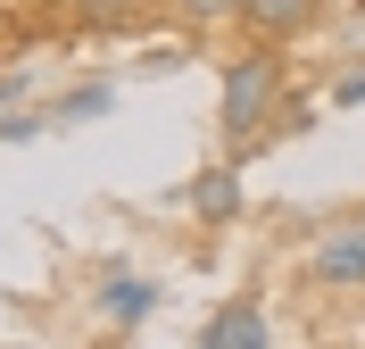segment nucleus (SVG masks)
<instances>
[{
    "instance_id": "nucleus-6",
    "label": "nucleus",
    "mask_w": 365,
    "mask_h": 349,
    "mask_svg": "<svg viewBox=\"0 0 365 349\" xmlns=\"http://www.w3.org/2000/svg\"><path fill=\"white\" fill-rule=\"evenodd\" d=\"M200 349H274L266 308H257V300H225V308L200 325Z\"/></svg>"
},
{
    "instance_id": "nucleus-1",
    "label": "nucleus",
    "mask_w": 365,
    "mask_h": 349,
    "mask_svg": "<svg viewBox=\"0 0 365 349\" xmlns=\"http://www.w3.org/2000/svg\"><path fill=\"white\" fill-rule=\"evenodd\" d=\"M282 100H291V59H282V42L232 50L225 75H216V133H225V158L250 166L257 150H266V125H274Z\"/></svg>"
},
{
    "instance_id": "nucleus-11",
    "label": "nucleus",
    "mask_w": 365,
    "mask_h": 349,
    "mask_svg": "<svg viewBox=\"0 0 365 349\" xmlns=\"http://www.w3.org/2000/svg\"><path fill=\"white\" fill-rule=\"evenodd\" d=\"M133 67H141V75H182V67H191V42H150Z\"/></svg>"
},
{
    "instance_id": "nucleus-14",
    "label": "nucleus",
    "mask_w": 365,
    "mask_h": 349,
    "mask_svg": "<svg viewBox=\"0 0 365 349\" xmlns=\"http://www.w3.org/2000/svg\"><path fill=\"white\" fill-rule=\"evenodd\" d=\"M25 92H34V75H25V67H17V75H0V108H17Z\"/></svg>"
},
{
    "instance_id": "nucleus-10",
    "label": "nucleus",
    "mask_w": 365,
    "mask_h": 349,
    "mask_svg": "<svg viewBox=\"0 0 365 349\" xmlns=\"http://www.w3.org/2000/svg\"><path fill=\"white\" fill-rule=\"evenodd\" d=\"M299 133H316V100H282V108H274V125H266V150H282V141H299Z\"/></svg>"
},
{
    "instance_id": "nucleus-9",
    "label": "nucleus",
    "mask_w": 365,
    "mask_h": 349,
    "mask_svg": "<svg viewBox=\"0 0 365 349\" xmlns=\"http://www.w3.org/2000/svg\"><path fill=\"white\" fill-rule=\"evenodd\" d=\"M175 17L191 34H225V25H241V0H175Z\"/></svg>"
},
{
    "instance_id": "nucleus-12",
    "label": "nucleus",
    "mask_w": 365,
    "mask_h": 349,
    "mask_svg": "<svg viewBox=\"0 0 365 349\" xmlns=\"http://www.w3.org/2000/svg\"><path fill=\"white\" fill-rule=\"evenodd\" d=\"M50 125H58L50 108H42V116H34V108H25V116H0V150H17V141H42Z\"/></svg>"
},
{
    "instance_id": "nucleus-7",
    "label": "nucleus",
    "mask_w": 365,
    "mask_h": 349,
    "mask_svg": "<svg viewBox=\"0 0 365 349\" xmlns=\"http://www.w3.org/2000/svg\"><path fill=\"white\" fill-rule=\"evenodd\" d=\"M108 108H116V84H108V75H91V84H67V92L50 100V116H58V125H100Z\"/></svg>"
},
{
    "instance_id": "nucleus-5",
    "label": "nucleus",
    "mask_w": 365,
    "mask_h": 349,
    "mask_svg": "<svg viewBox=\"0 0 365 349\" xmlns=\"http://www.w3.org/2000/svg\"><path fill=\"white\" fill-rule=\"evenodd\" d=\"M191 216H200L207 233H225V225H241V208H250V191H241V158H225V166H200L191 175Z\"/></svg>"
},
{
    "instance_id": "nucleus-3",
    "label": "nucleus",
    "mask_w": 365,
    "mask_h": 349,
    "mask_svg": "<svg viewBox=\"0 0 365 349\" xmlns=\"http://www.w3.org/2000/svg\"><path fill=\"white\" fill-rule=\"evenodd\" d=\"M166 300V283H150V275H125V258H108L100 266V291H91V316H108L116 333H133L150 308Z\"/></svg>"
},
{
    "instance_id": "nucleus-2",
    "label": "nucleus",
    "mask_w": 365,
    "mask_h": 349,
    "mask_svg": "<svg viewBox=\"0 0 365 349\" xmlns=\"http://www.w3.org/2000/svg\"><path fill=\"white\" fill-rule=\"evenodd\" d=\"M307 283H316V291H332V300L365 291V216L324 225L316 241H307Z\"/></svg>"
},
{
    "instance_id": "nucleus-8",
    "label": "nucleus",
    "mask_w": 365,
    "mask_h": 349,
    "mask_svg": "<svg viewBox=\"0 0 365 349\" xmlns=\"http://www.w3.org/2000/svg\"><path fill=\"white\" fill-rule=\"evenodd\" d=\"M67 9L83 34H141V17H150V0H67Z\"/></svg>"
},
{
    "instance_id": "nucleus-4",
    "label": "nucleus",
    "mask_w": 365,
    "mask_h": 349,
    "mask_svg": "<svg viewBox=\"0 0 365 349\" xmlns=\"http://www.w3.org/2000/svg\"><path fill=\"white\" fill-rule=\"evenodd\" d=\"M324 9H332V0H241V34L291 50L299 34H316V25H324Z\"/></svg>"
},
{
    "instance_id": "nucleus-13",
    "label": "nucleus",
    "mask_w": 365,
    "mask_h": 349,
    "mask_svg": "<svg viewBox=\"0 0 365 349\" xmlns=\"http://www.w3.org/2000/svg\"><path fill=\"white\" fill-rule=\"evenodd\" d=\"M357 100H365V67H349L341 84H332V100H324V108H357Z\"/></svg>"
}]
</instances>
